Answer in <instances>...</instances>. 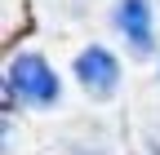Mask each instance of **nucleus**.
<instances>
[{"instance_id":"f257e3e1","label":"nucleus","mask_w":160,"mask_h":155,"mask_svg":"<svg viewBox=\"0 0 160 155\" xmlns=\"http://www.w3.org/2000/svg\"><path fill=\"white\" fill-rule=\"evenodd\" d=\"M5 84L22 102H40V106L58 102V75L49 71V62L40 53H18L13 62H9V80Z\"/></svg>"},{"instance_id":"f03ea898","label":"nucleus","mask_w":160,"mask_h":155,"mask_svg":"<svg viewBox=\"0 0 160 155\" xmlns=\"http://www.w3.org/2000/svg\"><path fill=\"white\" fill-rule=\"evenodd\" d=\"M76 80L85 84L89 93H98V98H107V93L120 84V62L102 49V45H89L85 53L76 58Z\"/></svg>"},{"instance_id":"7ed1b4c3","label":"nucleus","mask_w":160,"mask_h":155,"mask_svg":"<svg viewBox=\"0 0 160 155\" xmlns=\"http://www.w3.org/2000/svg\"><path fill=\"white\" fill-rule=\"evenodd\" d=\"M116 22H120V31L129 35L133 53H151V5H147V0H120Z\"/></svg>"}]
</instances>
